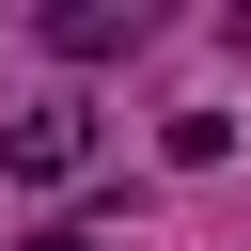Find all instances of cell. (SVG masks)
<instances>
[{
    "label": "cell",
    "instance_id": "cell-3",
    "mask_svg": "<svg viewBox=\"0 0 251 251\" xmlns=\"http://www.w3.org/2000/svg\"><path fill=\"white\" fill-rule=\"evenodd\" d=\"M31 251H94V235H31Z\"/></svg>",
    "mask_w": 251,
    "mask_h": 251
},
{
    "label": "cell",
    "instance_id": "cell-1",
    "mask_svg": "<svg viewBox=\"0 0 251 251\" xmlns=\"http://www.w3.org/2000/svg\"><path fill=\"white\" fill-rule=\"evenodd\" d=\"M78 157H94V110H78V94H31V110L0 126V173H31V188H63Z\"/></svg>",
    "mask_w": 251,
    "mask_h": 251
},
{
    "label": "cell",
    "instance_id": "cell-2",
    "mask_svg": "<svg viewBox=\"0 0 251 251\" xmlns=\"http://www.w3.org/2000/svg\"><path fill=\"white\" fill-rule=\"evenodd\" d=\"M126 31H141V16H110V0H78V16H47V47H63V63H94V47H126Z\"/></svg>",
    "mask_w": 251,
    "mask_h": 251
}]
</instances>
